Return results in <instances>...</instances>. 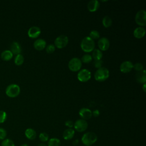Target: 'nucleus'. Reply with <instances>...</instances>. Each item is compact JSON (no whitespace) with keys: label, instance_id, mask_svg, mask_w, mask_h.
Listing matches in <instances>:
<instances>
[{"label":"nucleus","instance_id":"nucleus-21","mask_svg":"<svg viewBox=\"0 0 146 146\" xmlns=\"http://www.w3.org/2000/svg\"><path fill=\"white\" fill-rule=\"evenodd\" d=\"M13 56V53L11 52L10 50H4L1 54V58L2 60L5 61H9L10 60Z\"/></svg>","mask_w":146,"mask_h":146},{"label":"nucleus","instance_id":"nucleus-11","mask_svg":"<svg viewBox=\"0 0 146 146\" xmlns=\"http://www.w3.org/2000/svg\"><path fill=\"white\" fill-rule=\"evenodd\" d=\"M133 63L129 60L122 62L120 66V70L123 73H128L133 68Z\"/></svg>","mask_w":146,"mask_h":146},{"label":"nucleus","instance_id":"nucleus-9","mask_svg":"<svg viewBox=\"0 0 146 146\" xmlns=\"http://www.w3.org/2000/svg\"><path fill=\"white\" fill-rule=\"evenodd\" d=\"M74 127L75 130L78 132H82L85 131L88 127L87 122L82 119L77 120L75 123H74Z\"/></svg>","mask_w":146,"mask_h":146},{"label":"nucleus","instance_id":"nucleus-34","mask_svg":"<svg viewBox=\"0 0 146 146\" xmlns=\"http://www.w3.org/2000/svg\"><path fill=\"white\" fill-rule=\"evenodd\" d=\"M103 64V60H94V66L96 68H100L102 67V66Z\"/></svg>","mask_w":146,"mask_h":146},{"label":"nucleus","instance_id":"nucleus-30","mask_svg":"<svg viewBox=\"0 0 146 146\" xmlns=\"http://www.w3.org/2000/svg\"><path fill=\"white\" fill-rule=\"evenodd\" d=\"M7 113L4 111H0V124L3 123L7 119Z\"/></svg>","mask_w":146,"mask_h":146},{"label":"nucleus","instance_id":"nucleus-24","mask_svg":"<svg viewBox=\"0 0 146 146\" xmlns=\"http://www.w3.org/2000/svg\"><path fill=\"white\" fill-rule=\"evenodd\" d=\"M48 146H60V141L56 137H53L48 140Z\"/></svg>","mask_w":146,"mask_h":146},{"label":"nucleus","instance_id":"nucleus-28","mask_svg":"<svg viewBox=\"0 0 146 146\" xmlns=\"http://www.w3.org/2000/svg\"><path fill=\"white\" fill-rule=\"evenodd\" d=\"M92 39H97L100 38V34L97 30H92L90 33L89 36Z\"/></svg>","mask_w":146,"mask_h":146},{"label":"nucleus","instance_id":"nucleus-1","mask_svg":"<svg viewBox=\"0 0 146 146\" xmlns=\"http://www.w3.org/2000/svg\"><path fill=\"white\" fill-rule=\"evenodd\" d=\"M80 47L85 52H90L95 49V42L90 36L84 37L81 41Z\"/></svg>","mask_w":146,"mask_h":146},{"label":"nucleus","instance_id":"nucleus-31","mask_svg":"<svg viewBox=\"0 0 146 146\" xmlns=\"http://www.w3.org/2000/svg\"><path fill=\"white\" fill-rule=\"evenodd\" d=\"M7 131L3 128H0V140H3L6 138Z\"/></svg>","mask_w":146,"mask_h":146},{"label":"nucleus","instance_id":"nucleus-27","mask_svg":"<svg viewBox=\"0 0 146 146\" xmlns=\"http://www.w3.org/2000/svg\"><path fill=\"white\" fill-rule=\"evenodd\" d=\"M80 60H81L82 62H83V63H88L92 61V58L91 55H90L89 54H86L82 56Z\"/></svg>","mask_w":146,"mask_h":146},{"label":"nucleus","instance_id":"nucleus-25","mask_svg":"<svg viewBox=\"0 0 146 146\" xmlns=\"http://www.w3.org/2000/svg\"><path fill=\"white\" fill-rule=\"evenodd\" d=\"M24 62V57L22 55L18 54L15 56L14 58V63L17 66H21Z\"/></svg>","mask_w":146,"mask_h":146},{"label":"nucleus","instance_id":"nucleus-39","mask_svg":"<svg viewBox=\"0 0 146 146\" xmlns=\"http://www.w3.org/2000/svg\"><path fill=\"white\" fill-rule=\"evenodd\" d=\"M38 146H47L44 143H40V144H39L38 145Z\"/></svg>","mask_w":146,"mask_h":146},{"label":"nucleus","instance_id":"nucleus-38","mask_svg":"<svg viewBox=\"0 0 146 146\" xmlns=\"http://www.w3.org/2000/svg\"><path fill=\"white\" fill-rule=\"evenodd\" d=\"M143 91H144V92H146V84L145 83H144V84H143Z\"/></svg>","mask_w":146,"mask_h":146},{"label":"nucleus","instance_id":"nucleus-7","mask_svg":"<svg viewBox=\"0 0 146 146\" xmlns=\"http://www.w3.org/2000/svg\"><path fill=\"white\" fill-rule=\"evenodd\" d=\"M68 43V38L65 35L58 36L54 41V46L58 48H63L65 47Z\"/></svg>","mask_w":146,"mask_h":146},{"label":"nucleus","instance_id":"nucleus-13","mask_svg":"<svg viewBox=\"0 0 146 146\" xmlns=\"http://www.w3.org/2000/svg\"><path fill=\"white\" fill-rule=\"evenodd\" d=\"M79 114L80 116L83 120L90 119L92 117V111L87 108H82L79 111Z\"/></svg>","mask_w":146,"mask_h":146},{"label":"nucleus","instance_id":"nucleus-6","mask_svg":"<svg viewBox=\"0 0 146 146\" xmlns=\"http://www.w3.org/2000/svg\"><path fill=\"white\" fill-rule=\"evenodd\" d=\"M82 62L78 58H73L71 59L68 64L69 69L73 72L79 71L82 67Z\"/></svg>","mask_w":146,"mask_h":146},{"label":"nucleus","instance_id":"nucleus-20","mask_svg":"<svg viewBox=\"0 0 146 146\" xmlns=\"http://www.w3.org/2000/svg\"><path fill=\"white\" fill-rule=\"evenodd\" d=\"M75 134V131L72 128H67L66 129L63 133V137L64 139L68 140L71 139Z\"/></svg>","mask_w":146,"mask_h":146},{"label":"nucleus","instance_id":"nucleus-15","mask_svg":"<svg viewBox=\"0 0 146 146\" xmlns=\"http://www.w3.org/2000/svg\"><path fill=\"white\" fill-rule=\"evenodd\" d=\"M99 7V2L97 0L90 1L87 4V9L90 12L96 11Z\"/></svg>","mask_w":146,"mask_h":146},{"label":"nucleus","instance_id":"nucleus-33","mask_svg":"<svg viewBox=\"0 0 146 146\" xmlns=\"http://www.w3.org/2000/svg\"><path fill=\"white\" fill-rule=\"evenodd\" d=\"M133 68H134L135 70L138 71V72H140V71H143L144 69H143V64L141 63H135L133 66Z\"/></svg>","mask_w":146,"mask_h":146},{"label":"nucleus","instance_id":"nucleus-16","mask_svg":"<svg viewBox=\"0 0 146 146\" xmlns=\"http://www.w3.org/2000/svg\"><path fill=\"white\" fill-rule=\"evenodd\" d=\"M10 51L13 54H20L22 51L21 46L17 42H13L10 46Z\"/></svg>","mask_w":146,"mask_h":146},{"label":"nucleus","instance_id":"nucleus-12","mask_svg":"<svg viewBox=\"0 0 146 146\" xmlns=\"http://www.w3.org/2000/svg\"><path fill=\"white\" fill-rule=\"evenodd\" d=\"M41 33V30L39 27L38 26H32L31 27L28 31L27 34L28 36L31 38H36L39 36V35Z\"/></svg>","mask_w":146,"mask_h":146},{"label":"nucleus","instance_id":"nucleus-5","mask_svg":"<svg viewBox=\"0 0 146 146\" xmlns=\"http://www.w3.org/2000/svg\"><path fill=\"white\" fill-rule=\"evenodd\" d=\"M135 20L137 25L140 27L146 25V11L144 10H140L135 15Z\"/></svg>","mask_w":146,"mask_h":146},{"label":"nucleus","instance_id":"nucleus-32","mask_svg":"<svg viewBox=\"0 0 146 146\" xmlns=\"http://www.w3.org/2000/svg\"><path fill=\"white\" fill-rule=\"evenodd\" d=\"M55 50V47L54 44H48L46 47V51L48 54H51L54 52Z\"/></svg>","mask_w":146,"mask_h":146},{"label":"nucleus","instance_id":"nucleus-41","mask_svg":"<svg viewBox=\"0 0 146 146\" xmlns=\"http://www.w3.org/2000/svg\"><path fill=\"white\" fill-rule=\"evenodd\" d=\"M90 146H91V145H90Z\"/></svg>","mask_w":146,"mask_h":146},{"label":"nucleus","instance_id":"nucleus-3","mask_svg":"<svg viewBox=\"0 0 146 146\" xmlns=\"http://www.w3.org/2000/svg\"><path fill=\"white\" fill-rule=\"evenodd\" d=\"M97 135L92 132H88L85 133L82 137V143L87 146H91L97 141Z\"/></svg>","mask_w":146,"mask_h":146},{"label":"nucleus","instance_id":"nucleus-14","mask_svg":"<svg viewBox=\"0 0 146 146\" xmlns=\"http://www.w3.org/2000/svg\"><path fill=\"white\" fill-rule=\"evenodd\" d=\"M46 42L43 39H38L34 42V47L38 51L43 50L46 48Z\"/></svg>","mask_w":146,"mask_h":146},{"label":"nucleus","instance_id":"nucleus-26","mask_svg":"<svg viewBox=\"0 0 146 146\" xmlns=\"http://www.w3.org/2000/svg\"><path fill=\"white\" fill-rule=\"evenodd\" d=\"M1 145V146H15V144L11 139L9 138H6L5 139L2 141Z\"/></svg>","mask_w":146,"mask_h":146},{"label":"nucleus","instance_id":"nucleus-35","mask_svg":"<svg viewBox=\"0 0 146 146\" xmlns=\"http://www.w3.org/2000/svg\"><path fill=\"white\" fill-rule=\"evenodd\" d=\"M65 125L68 127V128H71L74 126V123L71 120H67L65 122Z\"/></svg>","mask_w":146,"mask_h":146},{"label":"nucleus","instance_id":"nucleus-17","mask_svg":"<svg viewBox=\"0 0 146 146\" xmlns=\"http://www.w3.org/2000/svg\"><path fill=\"white\" fill-rule=\"evenodd\" d=\"M145 34V30L143 27H136L133 31V35L136 38L140 39L144 36Z\"/></svg>","mask_w":146,"mask_h":146},{"label":"nucleus","instance_id":"nucleus-8","mask_svg":"<svg viewBox=\"0 0 146 146\" xmlns=\"http://www.w3.org/2000/svg\"><path fill=\"white\" fill-rule=\"evenodd\" d=\"M77 78L80 82H86L91 79V73L87 69H82L78 73Z\"/></svg>","mask_w":146,"mask_h":146},{"label":"nucleus","instance_id":"nucleus-22","mask_svg":"<svg viewBox=\"0 0 146 146\" xmlns=\"http://www.w3.org/2000/svg\"><path fill=\"white\" fill-rule=\"evenodd\" d=\"M91 56H92V59H94L95 60H101L103 57V53H102V51H100L99 49L95 48L92 51Z\"/></svg>","mask_w":146,"mask_h":146},{"label":"nucleus","instance_id":"nucleus-2","mask_svg":"<svg viewBox=\"0 0 146 146\" xmlns=\"http://www.w3.org/2000/svg\"><path fill=\"white\" fill-rule=\"evenodd\" d=\"M110 76V71L106 67L98 68L94 74V78L98 82H104Z\"/></svg>","mask_w":146,"mask_h":146},{"label":"nucleus","instance_id":"nucleus-40","mask_svg":"<svg viewBox=\"0 0 146 146\" xmlns=\"http://www.w3.org/2000/svg\"><path fill=\"white\" fill-rule=\"evenodd\" d=\"M21 146H29V145H27V144H23Z\"/></svg>","mask_w":146,"mask_h":146},{"label":"nucleus","instance_id":"nucleus-36","mask_svg":"<svg viewBox=\"0 0 146 146\" xmlns=\"http://www.w3.org/2000/svg\"><path fill=\"white\" fill-rule=\"evenodd\" d=\"M100 115V112L98 110H95L93 112H92V115H93L94 117H98Z\"/></svg>","mask_w":146,"mask_h":146},{"label":"nucleus","instance_id":"nucleus-10","mask_svg":"<svg viewBox=\"0 0 146 146\" xmlns=\"http://www.w3.org/2000/svg\"><path fill=\"white\" fill-rule=\"evenodd\" d=\"M98 45L100 51H107L110 47V41L107 38L102 37L99 39Z\"/></svg>","mask_w":146,"mask_h":146},{"label":"nucleus","instance_id":"nucleus-23","mask_svg":"<svg viewBox=\"0 0 146 146\" xmlns=\"http://www.w3.org/2000/svg\"><path fill=\"white\" fill-rule=\"evenodd\" d=\"M112 23V21L111 18L108 16H105L103 17L102 19V23L104 27L108 28L110 27Z\"/></svg>","mask_w":146,"mask_h":146},{"label":"nucleus","instance_id":"nucleus-19","mask_svg":"<svg viewBox=\"0 0 146 146\" xmlns=\"http://www.w3.org/2000/svg\"><path fill=\"white\" fill-rule=\"evenodd\" d=\"M25 135L26 137L31 140H34L36 136V133L35 131L33 128H27L25 132Z\"/></svg>","mask_w":146,"mask_h":146},{"label":"nucleus","instance_id":"nucleus-18","mask_svg":"<svg viewBox=\"0 0 146 146\" xmlns=\"http://www.w3.org/2000/svg\"><path fill=\"white\" fill-rule=\"evenodd\" d=\"M136 81L139 83L144 84L146 82V73L145 71L143 70L141 71L138 72L136 74Z\"/></svg>","mask_w":146,"mask_h":146},{"label":"nucleus","instance_id":"nucleus-29","mask_svg":"<svg viewBox=\"0 0 146 146\" xmlns=\"http://www.w3.org/2000/svg\"><path fill=\"white\" fill-rule=\"evenodd\" d=\"M39 138L40 139V140L42 142H46V141H47L48 140V135L47 133L46 132H42V133H40L39 134Z\"/></svg>","mask_w":146,"mask_h":146},{"label":"nucleus","instance_id":"nucleus-37","mask_svg":"<svg viewBox=\"0 0 146 146\" xmlns=\"http://www.w3.org/2000/svg\"><path fill=\"white\" fill-rule=\"evenodd\" d=\"M72 144L74 145H77L78 144H79V140L78 139H76L73 142H72Z\"/></svg>","mask_w":146,"mask_h":146},{"label":"nucleus","instance_id":"nucleus-4","mask_svg":"<svg viewBox=\"0 0 146 146\" xmlns=\"http://www.w3.org/2000/svg\"><path fill=\"white\" fill-rule=\"evenodd\" d=\"M21 92L20 87L16 84H11L9 85L5 90L6 95L10 98H15L18 96Z\"/></svg>","mask_w":146,"mask_h":146}]
</instances>
